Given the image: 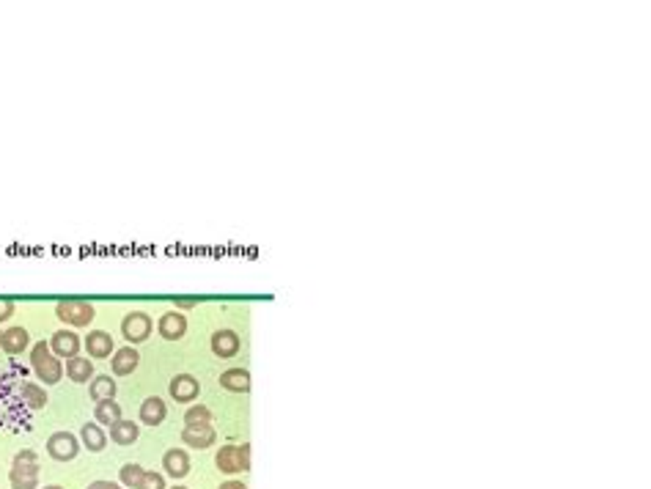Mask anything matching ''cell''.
<instances>
[{"mask_svg":"<svg viewBox=\"0 0 651 489\" xmlns=\"http://www.w3.org/2000/svg\"><path fill=\"white\" fill-rule=\"evenodd\" d=\"M11 487L14 489H36V479H39V465H36V453L33 451H22L14 459L11 467Z\"/></svg>","mask_w":651,"mask_h":489,"instance_id":"2","label":"cell"},{"mask_svg":"<svg viewBox=\"0 0 651 489\" xmlns=\"http://www.w3.org/2000/svg\"><path fill=\"white\" fill-rule=\"evenodd\" d=\"M157 330H160V336H163V338L176 341V338H181V336H184V330H187V319H184V313H179V311L163 313V319H160Z\"/></svg>","mask_w":651,"mask_h":489,"instance_id":"8","label":"cell"},{"mask_svg":"<svg viewBox=\"0 0 651 489\" xmlns=\"http://www.w3.org/2000/svg\"><path fill=\"white\" fill-rule=\"evenodd\" d=\"M217 467L223 473H245L250 467V445H225L217 453Z\"/></svg>","mask_w":651,"mask_h":489,"instance_id":"3","label":"cell"},{"mask_svg":"<svg viewBox=\"0 0 651 489\" xmlns=\"http://www.w3.org/2000/svg\"><path fill=\"white\" fill-rule=\"evenodd\" d=\"M91 396L96 401H110L116 396V382L110 377H96L91 379Z\"/></svg>","mask_w":651,"mask_h":489,"instance_id":"20","label":"cell"},{"mask_svg":"<svg viewBox=\"0 0 651 489\" xmlns=\"http://www.w3.org/2000/svg\"><path fill=\"white\" fill-rule=\"evenodd\" d=\"M220 489H248V487H245L242 481H228V484H223Z\"/></svg>","mask_w":651,"mask_h":489,"instance_id":"29","label":"cell"},{"mask_svg":"<svg viewBox=\"0 0 651 489\" xmlns=\"http://www.w3.org/2000/svg\"><path fill=\"white\" fill-rule=\"evenodd\" d=\"M184 421H187V426H209L212 412H209L204 404H198V407H190V409H187Z\"/></svg>","mask_w":651,"mask_h":489,"instance_id":"24","label":"cell"},{"mask_svg":"<svg viewBox=\"0 0 651 489\" xmlns=\"http://www.w3.org/2000/svg\"><path fill=\"white\" fill-rule=\"evenodd\" d=\"M121 333H124V338H127V341L140 344V341H146V338L151 336V319L140 311L127 313V319L121 322Z\"/></svg>","mask_w":651,"mask_h":489,"instance_id":"6","label":"cell"},{"mask_svg":"<svg viewBox=\"0 0 651 489\" xmlns=\"http://www.w3.org/2000/svg\"><path fill=\"white\" fill-rule=\"evenodd\" d=\"M198 379L195 377H190V374H179L174 382H171V396H174L176 401H193L195 396H198Z\"/></svg>","mask_w":651,"mask_h":489,"instance_id":"12","label":"cell"},{"mask_svg":"<svg viewBox=\"0 0 651 489\" xmlns=\"http://www.w3.org/2000/svg\"><path fill=\"white\" fill-rule=\"evenodd\" d=\"M50 349H52V355H58V357H77L80 338H77L72 330H58V333H52Z\"/></svg>","mask_w":651,"mask_h":489,"instance_id":"7","label":"cell"},{"mask_svg":"<svg viewBox=\"0 0 651 489\" xmlns=\"http://www.w3.org/2000/svg\"><path fill=\"white\" fill-rule=\"evenodd\" d=\"M110 437H113V443L116 445H132L137 440V423H132V421H119V423H113V426H110Z\"/></svg>","mask_w":651,"mask_h":489,"instance_id":"19","label":"cell"},{"mask_svg":"<svg viewBox=\"0 0 651 489\" xmlns=\"http://www.w3.org/2000/svg\"><path fill=\"white\" fill-rule=\"evenodd\" d=\"M96 421H99V423H110V426L119 423V421H121V407L113 399L99 401V404H96Z\"/></svg>","mask_w":651,"mask_h":489,"instance_id":"22","label":"cell"},{"mask_svg":"<svg viewBox=\"0 0 651 489\" xmlns=\"http://www.w3.org/2000/svg\"><path fill=\"white\" fill-rule=\"evenodd\" d=\"M165 401L157 399V396H151V399H146L143 404H140V421L146 423V426H157V423H163L165 421Z\"/></svg>","mask_w":651,"mask_h":489,"instance_id":"13","label":"cell"},{"mask_svg":"<svg viewBox=\"0 0 651 489\" xmlns=\"http://www.w3.org/2000/svg\"><path fill=\"white\" fill-rule=\"evenodd\" d=\"M88 489H121L119 484H113V481H93Z\"/></svg>","mask_w":651,"mask_h":489,"instance_id":"28","label":"cell"},{"mask_svg":"<svg viewBox=\"0 0 651 489\" xmlns=\"http://www.w3.org/2000/svg\"><path fill=\"white\" fill-rule=\"evenodd\" d=\"M11 313H14V303H8V300H0V322H6Z\"/></svg>","mask_w":651,"mask_h":489,"instance_id":"27","label":"cell"},{"mask_svg":"<svg viewBox=\"0 0 651 489\" xmlns=\"http://www.w3.org/2000/svg\"><path fill=\"white\" fill-rule=\"evenodd\" d=\"M22 401H25L31 409H42L44 404H47V393H44L39 385L25 382V385H22Z\"/></svg>","mask_w":651,"mask_h":489,"instance_id":"23","label":"cell"},{"mask_svg":"<svg viewBox=\"0 0 651 489\" xmlns=\"http://www.w3.org/2000/svg\"><path fill=\"white\" fill-rule=\"evenodd\" d=\"M80 437H83V443H86L88 451H102L105 443H107L105 432H102L96 423H86V426H83V432H80Z\"/></svg>","mask_w":651,"mask_h":489,"instance_id":"21","label":"cell"},{"mask_svg":"<svg viewBox=\"0 0 651 489\" xmlns=\"http://www.w3.org/2000/svg\"><path fill=\"white\" fill-rule=\"evenodd\" d=\"M0 338H3V333H0Z\"/></svg>","mask_w":651,"mask_h":489,"instance_id":"32","label":"cell"},{"mask_svg":"<svg viewBox=\"0 0 651 489\" xmlns=\"http://www.w3.org/2000/svg\"><path fill=\"white\" fill-rule=\"evenodd\" d=\"M176 489H184V487H176Z\"/></svg>","mask_w":651,"mask_h":489,"instance_id":"31","label":"cell"},{"mask_svg":"<svg viewBox=\"0 0 651 489\" xmlns=\"http://www.w3.org/2000/svg\"><path fill=\"white\" fill-rule=\"evenodd\" d=\"M55 313H58V319H63V322L72 324V327H86V324L93 322V306L80 303V300H66V303H61V306L55 308Z\"/></svg>","mask_w":651,"mask_h":489,"instance_id":"4","label":"cell"},{"mask_svg":"<svg viewBox=\"0 0 651 489\" xmlns=\"http://www.w3.org/2000/svg\"><path fill=\"white\" fill-rule=\"evenodd\" d=\"M220 385L234 393H248L250 391V374L245 368H228L220 374Z\"/></svg>","mask_w":651,"mask_h":489,"instance_id":"10","label":"cell"},{"mask_svg":"<svg viewBox=\"0 0 651 489\" xmlns=\"http://www.w3.org/2000/svg\"><path fill=\"white\" fill-rule=\"evenodd\" d=\"M86 347L91 357H110V352H113V338H110L105 330H93V333H88Z\"/></svg>","mask_w":651,"mask_h":489,"instance_id":"16","label":"cell"},{"mask_svg":"<svg viewBox=\"0 0 651 489\" xmlns=\"http://www.w3.org/2000/svg\"><path fill=\"white\" fill-rule=\"evenodd\" d=\"M31 366H33V371L39 374V379H44L47 385H55V382L63 377L61 360L52 355V349H50L44 341H39V344L33 347V352H31Z\"/></svg>","mask_w":651,"mask_h":489,"instance_id":"1","label":"cell"},{"mask_svg":"<svg viewBox=\"0 0 651 489\" xmlns=\"http://www.w3.org/2000/svg\"><path fill=\"white\" fill-rule=\"evenodd\" d=\"M143 467L140 465H124L121 467V484L124 487H132V489H137V484H140V479H143Z\"/></svg>","mask_w":651,"mask_h":489,"instance_id":"25","label":"cell"},{"mask_svg":"<svg viewBox=\"0 0 651 489\" xmlns=\"http://www.w3.org/2000/svg\"><path fill=\"white\" fill-rule=\"evenodd\" d=\"M137 489H165V479L160 473H143Z\"/></svg>","mask_w":651,"mask_h":489,"instance_id":"26","label":"cell"},{"mask_svg":"<svg viewBox=\"0 0 651 489\" xmlns=\"http://www.w3.org/2000/svg\"><path fill=\"white\" fill-rule=\"evenodd\" d=\"M137 352L132 349V347H127V349H119L116 352V357H113V374H119V377H127V374H132L135 368H137Z\"/></svg>","mask_w":651,"mask_h":489,"instance_id":"18","label":"cell"},{"mask_svg":"<svg viewBox=\"0 0 651 489\" xmlns=\"http://www.w3.org/2000/svg\"><path fill=\"white\" fill-rule=\"evenodd\" d=\"M239 349V336L234 330H217L212 336V352L217 357H234Z\"/></svg>","mask_w":651,"mask_h":489,"instance_id":"9","label":"cell"},{"mask_svg":"<svg viewBox=\"0 0 651 489\" xmlns=\"http://www.w3.org/2000/svg\"><path fill=\"white\" fill-rule=\"evenodd\" d=\"M28 330L25 327H11V330H6L3 333V338H0V347L8 352V355H20L25 347H28Z\"/></svg>","mask_w":651,"mask_h":489,"instance_id":"14","label":"cell"},{"mask_svg":"<svg viewBox=\"0 0 651 489\" xmlns=\"http://www.w3.org/2000/svg\"><path fill=\"white\" fill-rule=\"evenodd\" d=\"M181 440L193 448H209L215 443V429L212 426H187L181 432Z\"/></svg>","mask_w":651,"mask_h":489,"instance_id":"15","label":"cell"},{"mask_svg":"<svg viewBox=\"0 0 651 489\" xmlns=\"http://www.w3.org/2000/svg\"><path fill=\"white\" fill-rule=\"evenodd\" d=\"M47 451H50V456H52V459H58V462H69V459H75V456H77L80 445H77V437H75V435H69V432H55V435L47 440Z\"/></svg>","mask_w":651,"mask_h":489,"instance_id":"5","label":"cell"},{"mask_svg":"<svg viewBox=\"0 0 651 489\" xmlns=\"http://www.w3.org/2000/svg\"><path fill=\"white\" fill-rule=\"evenodd\" d=\"M44 489H63V487H44Z\"/></svg>","mask_w":651,"mask_h":489,"instance_id":"30","label":"cell"},{"mask_svg":"<svg viewBox=\"0 0 651 489\" xmlns=\"http://www.w3.org/2000/svg\"><path fill=\"white\" fill-rule=\"evenodd\" d=\"M163 467L168 470V476L184 479V476L190 473V459H187V453H184L181 448H171V451L163 456Z\"/></svg>","mask_w":651,"mask_h":489,"instance_id":"11","label":"cell"},{"mask_svg":"<svg viewBox=\"0 0 651 489\" xmlns=\"http://www.w3.org/2000/svg\"><path fill=\"white\" fill-rule=\"evenodd\" d=\"M66 374H69L72 382H88V379L93 377V366H91L88 357H69Z\"/></svg>","mask_w":651,"mask_h":489,"instance_id":"17","label":"cell"}]
</instances>
